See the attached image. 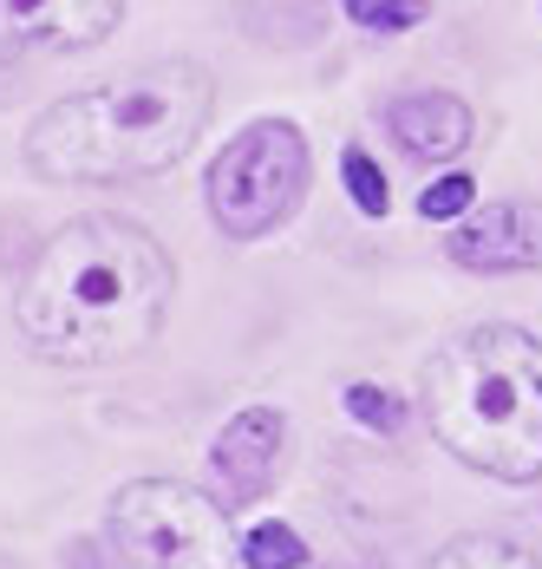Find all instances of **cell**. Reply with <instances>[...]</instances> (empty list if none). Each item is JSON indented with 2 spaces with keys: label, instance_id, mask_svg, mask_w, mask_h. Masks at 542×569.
I'll return each instance as SVG.
<instances>
[{
  "label": "cell",
  "instance_id": "cell-1",
  "mask_svg": "<svg viewBox=\"0 0 542 569\" xmlns=\"http://www.w3.org/2000/svg\"><path fill=\"white\" fill-rule=\"evenodd\" d=\"M177 301V262L131 217L86 210L59 223L13 282V328L47 367L99 373L151 353Z\"/></svg>",
  "mask_w": 542,
  "mask_h": 569
},
{
  "label": "cell",
  "instance_id": "cell-14",
  "mask_svg": "<svg viewBox=\"0 0 542 569\" xmlns=\"http://www.w3.org/2000/svg\"><path fill=\"white\" fill-rule=\"evenodd\" d=\"M347 412H353L367 432H380V439H392V432L405 426V406L385 393V387H373V380H353V387H347Z\"/></svg>",
  "mask_w": 542,
  "mask_h": 569
},
{
  "label": "cell",
  "instance_id": "cell-4",
  "mask_svg": "<svg viewBox=\"0 0 542 569\" xmlns=\"http://www.w3.org/2000/svg\"><path fill=\"white\" fill-rule=\"evenodd\" d=\"M106 543L124 569H235L242 537L229 505L183 478H131L106 505Z\"/></svg>",
  "mask_w": 542,
  "mask_h": 569
},
{
  "label": "cell",
  "instance_id": "cell-15",
  "mask_svg": "<svg viewBox=\"0 0 542 569\" xmlns=\"http://www.w3.org/2000/svg\"><path fill=\"white\" fill-rule=\"evenodd\" d=\"M347 20H360L367 33H405V27H419V20H425V7H419V0H399V7H380V0H347Z\"/></svg>",
  "mask_w": 542,
  "mask_h": 569
},
{
  "label": "cell",
  "instance_id": "cell-9",
  "mask_svg": "<svg viewBox=\"0 0 542 569\" xmlns=\"http://www.w3.org/2000/svg\"><path fill=\"white\" fill-rule=\"evenodd\" d=\"M385 131L399 138L405 158L419 164H451L471 138H478V118L458 92H405L385 106Z\"/></svg>",
  "mask_w": 542,
  "mask_h": 569
},
{
  "label": "cell",
  "instance_id": "cell-11",
  "mask_svg": "<svg viewBox=\"0 0 542 569\" xmlns=\"http://www.w3.org/2000/svg\"><path fill=\"white\" fill-rule=\"evenodd\" d=\"M242 569H308V543H301V530L294 523H255L249 537H242Z\"/></svg>",
  "mask_w": 542,
  "mask_h": 569
},
{
  "label": "cell",
  "instance_id": "cell-13",
  "mask_svg": "<svg viewBox=\"0 0 542 569\" xmlns=\"http://www.w3.org/2000/svg\"><path fill=\"white\" fill-rule=\"evenodd\" d=\"M471 203H478V177H464V171H444L419 190V217L425 223H464Z\"/></svg>",
  "mask_w": 542,
  "mask_h": 569
},
{
  "label": "cell",
  "instance_id": "cell-10",
  "mask_svg": "<svg viewBox=\"0 0 542 569\" xmlns=\"http://www.w3.org/2000/svg\"><path fill=\"white\" fill-rule=\"evenodd\" d=\"M425 569H542L523 543L510 537H490V530H471V537H451Z\"/></svg>",
  "mask_w": 542,
  "mask_h": 569
},
{
  "label": "cell",
  "instance_id": "cell-3",
  "mask_svg": "<svg viewBox=\"0 0 542 569\" xmlns=\"http://www.w3.org/2000/svg\"><path fill=\"white\" fill-rule=\"evenodd\" d=\"M419 406L444 452L503 485H542V335L484 321L438 347Z\"/></svg>",
  "mask_w": 542,
  "mask_h": 569
},
{
  "label": "cell",
  "instance_id": "cell-2",
  "mask_svg": "<svg viewBox=\"0 0 542 569\" xmlns=\"http://www.w3.org/2000/svg\"><path fill=\"white\" fill-rule=\"evenodd\" d=\"M217 106L197 59H158L124 79L66 92L27 124L20 164L40 183H138L177 171Z\"/></svg>",
  "mask_w": 542,
  "mask_h": 569
},
{
  "label": "cell",
  "instance_id": "cell-6",
  "mask_svg": "<svg viewBox=\"0 0 542 569\" xmlns=\"http://www.w3.org/2000/svg\"><path fill=\"white\" fill-rule=\"evenodd\" d=\"M124 0H0V66L33 53H86L124 27Z\"/></svg>",
  "mask_w": 542,
  "mask_h": 569
},
{
  "label": "cell",
  "instance_id": "cell-5",
  "mask_svg": "<svg viewBox=\"0 0 542 569\" xmlns=\"http://www.w3.org/2000/svg\"><path fill=\"white\" fill-rule=\"evenodd\" d=\"M308 177H314V151L301 138L294 118H255L242 124L222 158L203 177V203L217 217L222 236L235 242H262L308 203Z\"/></svg>",
  "mask_w": 542,
  "mask_h": 569
},
{
  "label": "cell",
  "instance_id": "cell-8",
  "mask_svg": "<svg viewBox=\"0 0 542 569\" xmlns=\"http://www.w3.org/2000/svg\"><path fill=\"white\" fill-rule=\"evenodd\" d=\"M281 458H288V412L281 406H242L210 446V471H217L229 505H255L274 491Z\"/></svg>",
  "mask_w": 542,
  "mask_h": 569
},
{
  "label": "cell",
  "instance_id": "cell-7",
  "mask_svg": "<svg viewBox=\"0 0 542 569\" xmlns=\"http://www.w3.org/2000/svg\"><path fill=\"white\" fill-rule=\"evenodd\" d=\"M444 256L471 276H516V269H542V203L536 197H510L471 210L464 223L444 236Z\"/></svg>",
  "mask_w": 542,
  "mask_h": 569
},
{
  "label": "cell",
  "instance_id": "cell-12",
  "mask_svg": "<svg viewBox=\"0 0 542 569\" xmlns=\"http://www.w3.org/2000/svg\"><path fill=\"white\" fill-rule=\"evenodd\" d=\"M340 183H347V197L360 203V217H385V210H392V183H385V171L373 164V151L347 144V151H340Z\"/></svg>",
  "mask_w": 542,
  "mask_h": 569
},
{
  "label": "cell",
  "instance_id": "cell-16",
  "mask_svg": "<svg viewBox=\"0 0 542 569\" xmlns=\"http://www.w3.org/2000/svg\"><path fill=\"white\" fill-rule=\"evenodd\" d=\"M308 569H314V563H308Z\"/></svg>",
  "mask_w": 542,
  "mask_h": 569
}]
</instances>
